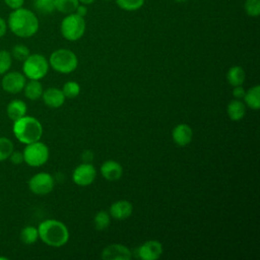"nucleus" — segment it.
Instances as JSON below:
<instances>
[{
    "instance_id": "4be33fe9",
    "label": "nucleus",
    "mask_w": 260,
    "mask_h": 260,
    "mask_svg": "<svg viewBox=\"0 0 260 260\" xmlns=\"http://www.w3.org/2000/svg\"><path fill=\"white\" fill-rule=\"evenodd\" d=\"M39 239L38 228L32 225L24 226L20 232V240L25 245H32Z\"/></svg>"
},
{
    "instance_id": "b1692460",
    "label": "nucleus",
    "mask_w": 260,
    "mask_h": 260,
    "mask_svg": "<svg viewBox=\"0 0 260 260\" xmlns=\"http://www.w3.org/2000/svg\"><path fill=\"white\" fill-rule=\"evenodd\" d=\"M110 222H111V215L105 210L99 211L93 217V224L95 230L98 231H104L108 229L110 225Z\"/></svg>"
},
{
    "instance_id": "72a5a7b5",
    "label": "nucleus",
    "mask_w": 260,
    "mask_h": 260,
    "mask_svg": "<svg viewBox=\"0 0 260 260\" xmlns=\"http://www.w3.org/2000/svg\"><path fill=\"white\" fill-rule=\"evenodd\" d=\"M245 92L246 90L244 89V87L242 85H238V86H234V89H233V95L235 99L237 100H242L245 95Z\"/></svg>"
},
{
    "instance_id": "2eb2a0df",
    "label": "nucleus",
    "mask_w": 260,
    "mask_h": 260,
    "mask_svg": "<svg viewBox=\"0 0 260 260\" xmlns=\"http://www.w3.org/2000/svg\"><path fill=\"white\" fill-rule=\"evenodd\" d=\"M101 174L107 181H118L123 175V168L118 161L109 159L101 166Z\"/></svg>"
},
{
    "instance_id": "393cba45",
    "label": "nucleus",
    "mask_w": 260,
    "mask_h": 260,
    "mask_svg": "<svg viewBox=\"0 0 260 260\" xmlns=\"http://www.w3.org/2000/svg\"><path fill=\"white\" fill-rule=\"evenodd\" d=\"M115 1L119 8L128 12H132L140 9L145 2V0H115Z\"/></svg>"
},
{
    "instance_id": "aec40b11",
    "label": "nucleus",
    "mask_w": 260,
    "mask_h": 260,
    "mask_svg": "<svg viewBox=\"0 0 260 260\" xmlns=\"http://www.w3.org/2000/svg\"><path fill=\"white\" fill-rule=\"evenodd\" d=\"M245 105L252 110H259L260 109V86L255 85L246 90L244 95Z\"/></svg>"
},
{
    "instance_id": "9d476101",
    "label": "nucleus",
    "mask_w": 260,
    "mask_h": 260,
    "mask_svg": "<svg viewBox=\"0 0 260 260\" xmlns=\"http://www.w3.org/2000/svg\"><path fill=\"white\" fill-rule=\"evenodd\" d=\"M96 177V170L91 162H83L77 166L72 174L73 182L81 187L90 185Z\"/></svg>"
},
{
    "instance_id": "ddd939ff",
    "label": "nucleus",
    "mask_w": 260,
    "mask_h": 260,
    "mask_svg": "<svg viewBox=\"0 0 260 260\" xmlns=\"http://www.w3.org/2000/svg\"><path fill=\"white\" fill-rule=\"evenodd\" d=\"M172 138L178 146L188 145L193 138V130L187 124H179L172 131Z\"/></svg>"
},
{
    "instance_id": "9b49d317",
    "label": "nucleus",
    "mask_w": 260,
    "mask_h": 260,
    "mask_svg": "<svg viewBox=\"0 0 260 260\" xmlns=\"http://www.w3.org/2000/svg\"><path fill=\"white\" fill-rule=\"evenodd\" d=\"M164 248L160 242L149 240L138 248V256L142 260H157L162 254Z\"/></svg>"
},
{
    "instance_id": "f3484780",
    "label": "nucleus",
    "mask_w": 260,
    "mask_h": 260,
    "mask_svg": "<svg viewBox=\"0 0 260 260\" xmlns=\"http://www.w3.org/2000/svg\"><path fill=\"white\" fill-rule=\"evenodd\" d=\"M26 112H27L26 104L21 100H12L7 105V109H6L7 116L13 122L25 116Z\"/></svg>"
},
{
    "instance_id": "58836bf2",
    "label": "nucleus",
    "mask_w": 260,
    "mask_h": 260,
    "mask_svg": "<svg viewBox=\"0 0 260 260\" xmlns=\"http://www.w3.org/2000/svg\"><path fill=\"white\" fill-rule=\"evenodd\" d=\"M175 2H177V3H184V2H186V1H188V0H174Z\"/></svg>"
},
{
    "instance_id": "f8f14e48",
    "label": "nucleus",
    "mask_w": 260,
    "mask_h": 260,
    "mask_svg": "<svg viewBox=\"0 0 260 260\" xmlns=\"http://www.w3.org/2000/svg\"><path fill=\"white\" fill-rule=\"evenodd\" d=\"M101 257L104 260H129L131 259L132 254L124 245L111 244L103 249Z\"/></svg>"
},
{
    "instance_id": "423d86ee",
    "label": "nucleus",
    "mask_w": 260,
    "mask_h": 260,
    "mask_svg": "<svg viewBox=\"0 0 260 260\" xmlns=\"http://www.w3.org/2000/svg\"><path fill=\"white\" fill-rule=\"evenodd\" d=\"M49 66V61L44 55L29 54V56L23 61L22 71L24 76L28 79L40 80L47 75Z\"/></svg>"
},
{
    "instance_id": "e433bc0d",
    "label": "nucleus",
    "mask_w": 260,
    "mask_h": 260,
    "mask_svg": "<svg viewBox=\"0 0 260 260\" xmlns=\"http://www.w3.org/2000/svg\"><path fill=\"white\" fill-rule=\"evenodd\" d=\"M7 22L0 16V38H2L7 31Z\"/></svg>"
},
{
    "instance_id": "473e14b6",
    "label": "nucleus",
    "mask_w": 260,
    "mask_h": 260,
    "mask_svg": "<svg viewBox=\"0 0 260 260\" xmlns=\"http://www.w3.org/2000/svg\"><path fill=\"white\" fill-rule=\"evenodd\" d=\"M5 4L11 8V9H17V8H20L22 7L23 3H24V0H4Z\"/></svg>"
},
{
    "instance_id": "cd10ccee",
    "label": "nucleus",
    "mask_w": 260,
    "mask_h": 260,
    "mask_svg": "<svg viewBox=\"0 0 260 260\" xmlns=\"http://www.w3.org/2000/svg\"><path fill=\"white\" fill-rule=\"evenodd\" d=\"M11 57L17 61H24L29 56V49L23 44H16L11 49Z\"/></svg>"
},
{
    "instance_id": "6ab92c4d",
    "label": "nucleus",
    "mask_w": 260,
    "mask_h": 260,
    "mask_svg": "<svg viewBox=\"0 0 260 260\" xmlns=\"http://www.w3.org/2000/svg\"><path fill=\"white\" fill-rule=\"evenodd\" d=\"M226 112L231 120L240 121L246 114V105L241 100L235 99L228 105Z\"/></svg>"
},
{
    "instance_id": "4c0bfd02",
    "label": "nucleus",
    "mask_w": 260,
    "mask_h": 260,
    "mask_svg": "<svg viewBox=\"0 0 260 260\" xmlns=\"http://www.w3.org/2000/svg\"><path fill=\"white\" fill-rule=\"evenodd\" d=\"M78 1H79V3H81V4H84V5H90V4L94 3V1H95V0H78Z\"/></svg>"
},
{
    "instance_id": "39448f33",
    "label": "nucleus",
    "mask_w": 260,
    "mask_h": 260,
    "mask_svg": "<svg viewBox=\"0 0 260 260\" xmlns=\"http://www.w3.org/2000/svg\"><path fill=\"white\" fill-rule=\"evenodd\" d=\"M86 23L84 17L76 13L65 15L61 21L60 31L62 37L70 42H75L81 39L85 32Z\"/></svg>"
},
{
    "instance_id": "1a4fd4ad",
    "label": "nucleus",
    "mask_w": 260,
    "mask_h": 260,
    "mask_svg": "<svg viewBox=\"0 0 260 260\" xmlns=\"http://www.w3.org/2000/svg\"><path fill=\"white\" fill-rule=\"evenodd\" d=\"M3 75L4 76L1 80V86L4 91L15 94L23 90L26 82V77L24 76V74L17 71H11L6 72Z\"/></svg>"
},
{
    "instance_id": "7ed1b4c3",
    "label": "nucleus",
    "mask_w": 260,
    "mask_h": 260,
    "mask_svg": "<svg viewBox=\"0 0 260 260\" xmlns=\"http://www.w3.org/2000/svg\"><path fill=\"white\" fill-rule=\"evenodd\" d=\"M13 134L18 141L28 144L41 139L43 126L41 122L31 116H23L13 123Z\"/></svg>"
},
{
    "instance_id": "4468645a",
    "label": "nucleus",
    "mask_w": 260,
    "mask_h": 260,
    "mask_svg": "<svg viewBox=\"0 0 260 260\" xmlns=\"http://www.w3.org/2000/svg\"><path fill=\"white\" fill-rule=\"evenodd\" d=\"M42 99L46 106H48L49 108L57 109L63 106L66 98L62 89H59L57 87H49L43 91Z\"/></svg>"
},
{
    "instance_id": "7c9ffc66",
    "label": "nucleus",
    "mask_w": 260,
    "mask_h": 260,
    "mask_svg": "<svg viewBox=\"0 0 260 260\" xmlns=\"http://www.w3.org/2000/svg\"><path fill=\"white\" fill-rule=\"evenodd\" d=\"M244 9L247 15L251 17H257L260 14V0H246L244 3Z\"/></svg>"
},
{
    "instance_id": "c756f323",
    "label": "nucleus",
    "mask_w": 260,
    "mask_h": 260,
    "mask_svg": "<svg viewBox=\"0 0 260 260\" xmlns=\"http://www.w3.org/2000/svg\"><path fill=\"white\" fill-rule=\"evenodd\" d=\"M12 57L10 52L6 50H0V75L5 74L11 67Z\"/></svg>"
},
{
    "instance_id": "5701e85b",
    "label": "nucleus",
    "mask_w": 260,
    "mask_h": 260,
    "mask_svg": "<svg viewBox=\"0 0 260 260\" xmlns=\"http://www.w3.org/2000/svg\"><path fill=\"white\" fill-rule=\"evenodd\" d=\"M78 4V0H55V9L60 13L67 15L74 13Z\"/></svg>"
},
{
    "instance_id": "a211bd4d",
    "label": "nucleus",
    "mask_w": 260,
    "mask_h": 260,
    "mask_svg": "<svg viewBox=\"0 0 260 260\" xmlns=\"http://www.w3.org/2000/svg\"><path fill=\"white\" fill-rule=\"evenodd\" d=\"M24 95L30 101H38L42 98L44 88L42 83L37 79H29V81L25 82L23 87Z\"/></svg>"
},
{
    "instance_id": "dca6fc26",
    "label": "nucleus",
    "mask_w": 260,
    "mask_h": 260,
    "mask_svg": "<svg viewBox=\"0 0 260 260\" xmlns=\"http://www.w3.org/2000/svg\"><path fill=\"white\" fill-rule=\"evenodd\" d=\"M133 211L132 203L128 200H118L110 206V215L117 220L128 218Z\"/></svg>"
},
{
    "instance_id": "f704fd0d",
    "label": "nucleus",
    "mask_w": 260,
    "mask_h": 260,
    "mask_svg": "<svg viewBox=\"0 0 260 260\" xmlns=\"http://www.w3.org/2000/svg\"><path fill=\"white\" fill-rule=\"evenodd\" d=\"M81 159L83 162H91L93 160V152L89 149L84 150L81 153Z\"/></svg>"
},
{
    "instance_id": "c9c22d12",
    "label": "nucleus",
    "mask_w": 260,
    "mask_h": 260,
    "mask_svg": "<svg viewBox=\"0 0 260 260\" xmlns=\"http://www.w3.org/2000/svg\"><path fill=\"white\" fill-rule=\"evenodd\" d=\"M76 14H78L79 16H82L84 17L86 14H87V5H84V4H81L79 3L75 9V12Z\"/></svg>"
},
{
    "instance_id": "f03ea898",
    "label": "nucleus",
    "mask_w": 260,
    "mask_h": 260,
    "mask_svg": "<svg viewBox=\"0 0 260 260\" xmlns=\"http://www.w3.org/2000/svg\"><path fill=\"white\" fill-rule=\"evenodd\" d=\"M39 238L48 246L59 248L67 244L69 231L67 226L57 219H46L38 226Z\"/></svg>"
},
{
    "instance_id": "2f4dec72",
    "label": "nucleus",
    "mask_w": 260,
    "mask_h": 260,
    "mask_svg": "<svg viewBox=\"0 0 260 260\" xmlns=\"http://www.w3.org/2000/svg\"><path fill=\"white\" fill-rule=\"evenodd\" d=\"M9 158H10L11 162L14 164V165H20L21 162L24 161V160H23V154H22V152H20V151H14V150H13L12 153L10 154Z\"/></svg>"
},
{
    "instance_id": "c85d7f7f",
    "label": "nucleus",
    "mask_w": 260,
    "mask_h": 260,
    "mask_svg": "<svg viewBox=\"0 0 260 260\" xmlns=\"http://www.w3.org/2000/svg\"><path fill=\"white\" fill-rule=\"evenodd\" d=\"M62 91L67 99H74L80 92V85L75 81H67L63 87Z\"/></svg>"
},
{
    "instance_id": "ea45409f",
    "label": "nucleus",
    "mask_w": 260,
    "mask_h": 260,
    "mask_svg": "<svg viewBox=\"0 0 260 260\" xmlns=\"http://www.w3.org/2000/svg\"><path fill=\"white\" fill-rule=\"evenodd\" d=\"M104 1H112V0H104Z\"/></svg>"
},
{
    "instance_id": "20e7f679",
    "label": "nucleus",
    "mask_w": 260,
    "mask_h": 260,
    "mask_svg": "<svg viewBox=\"0 0 260 260\" xmlns=\"http://www.w3.org/2000/svg\"><path fill=\"white\" fill-rule=\"evenodd\" d=\"M49 65L59 73L68 74L77 68L78 59L76 54L71 50L58 49L51 54Z\"/></svg>"
},
{
    "instance_id": "a878e982",
    "label": "nucleus",
    "mask_w": 260,
    "mask_h": 260,
    "mask_svg": "<svg viewBox=\"0 0 260 260\" xmlns=\"http://www.w3.org/2000/svg\"><path fill=\"white\" fill-rule=\"evenodd\" d=\"M14 150L13 142L7 137H0V161L9 158Z\"/></svg>"
},
{
    "instance_id": "0eeeda50",
    "label": "nucleus",
    "mask_w": 260,
    "mask_h": 260,
    "mask_svg": "<svg viewBox=\"0 0 260 260\" xmlns=\"http://www.w3.org/2000/svg\"><path fill=\"white\" fill-rule=\"evenodd\" d=\"M23 160L28 166L38 168L45 165L49 159V148L40 140L26 144L23 151Z\"/></svg>"
},
{
    "instance_id": "bb28decb",
    "label": "nucleus",
    "mask_w": 260,
    "mask_h": 260,
    "mask_svg": "<svg viewBox=\"0 0 260 260\" xmlns=\"http://www.w3.org/2000/svg\"><path fill=\"white\" fill-rule=\"evenodd\" d=\"M35 8L42 14H51L55 9V0H35Z\"/></svg>"
},
{
    "instance_id": "412c9836",
    "label": "nucleus",
    "mask_w": 260,
    "mask_h": 260,
    "mask_svg": "<svg viewBox=\"0 0 260 260\" xmlns=\"http://www.w3.org/2000/svg\"><path fill=\"white\" fill-rule=\"evenodd\" d=\"M245 78H246L245 71L240 66L231 67L226 73V80L233 86L243 85Z\"/></svg>"
},
{
    "instance_id": "6e6552de",
    "label": "nucleus",
    "mask_w": 260,
    "mask_h": 260,
    "mask_svg": "<svg viewBox=\"0 0 260 260\" xmlns=\"http://www.w3.org/2000/svg\"><path fill=\"white\" fill-rule=\"evenodd\" d=\"M55 180L48 173H38L28 181L29 190L36 195H47L54 189Z\"/></svg>"
},
{
    "instance_id": "f257e3e1",
    "label": "nucleus",
    "mask_w": 260,
    "mask_h": 260,
    "mask_svg": "<svg viewBox=\"0 0 260 260\" xmlns=\"http://www.w3.org/2000/svg\"><path fill=\"white\" fill-rule=\"evenodd\" d=\"M8 28L19 38H30L39 30L40 22L37 15L29 9H14L8 16Z\"/></svg>"
}]
</instances>
